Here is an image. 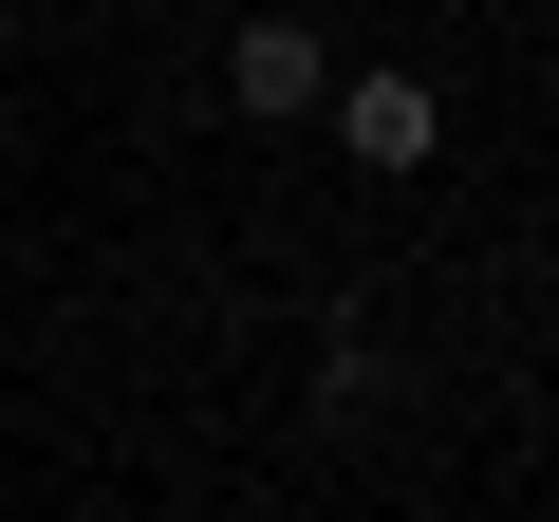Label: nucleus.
<instances>
[{
  "instance_id": "3",
  "label": "nucleus",
  "mask_w": 559,
  "mask_h": 522,
  "mask_svg": "<svg viewBox=\"0 0 559 522\" xmlns=\"http://www.w3.org/2000/svg\"><path fill=\"white\" fill-rule=\"evenodd\" d=\"M373 392H392V336L336 318V336H318V411H373Z\"/></svg>"
},
{
  "instance_id": "1",
  "label": "nucleus",
  "mask_w": 559,
  "mask_h": 522,
  "mask_svg": "<svg viewBox=\"0 0 559 522\" xmlns=\"http://www.w3.org/2000/svg\"><path fill=\"white\" fill-rule=\"evenodd\" d=\"M318 112H336V150H355L373 187H411V168L448 150V94H429V75H355V57H336V94H318Z\"/></svg>"
},
{
  "instance_id": "2",
  "label": "nucleus",
  "mask_w": 559,
  "mask_h": 522,
  "mask_svg": "<svg viewBox=\"0 0 559 522\" xmlns=\"http://www.w3.org/2000/svg\"><path fill=\"white\" fill-rule=\"evenodd\" d=\"M318 94H336V38H318V20H242V38H224V112H242V131H299Z\"/></svg>"
}]
</instances>
